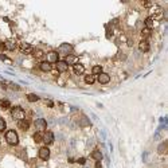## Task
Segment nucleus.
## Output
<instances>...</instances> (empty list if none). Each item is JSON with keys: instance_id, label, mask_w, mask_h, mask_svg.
Here are the masks:
<instances>
[{"instance_id": "1", "label": "nucleus", "mask_w": 168, "mask_h": 168, "mask_svg": "<svg viewBox=\"0 0 168 168\" xmlns=\"http://www.w3.org/2000/svg\"><path fill=\"white\" fill-rule=\"evenodd\" d=\"M5 141H7V144L15 147V145L19 144V136H18V133L14 129H10L5 132Z\"/></svg>"}, {"instance_id": "2", "label": "nucleus", "mask_w": 168, "mask_h": 168, "mask_svg": "<svg viewBox=\"0 0 168 168\" xmlns=\"http://www.w3.org/2000/svg\"><path fill=\"white\" fill-rule=\"evenodd\" d=\"M11 116L14 120L20 121V120L26 119V112H24L23 108H20V106H14L11 109Z\"/></svg>"}, {"instance_id": "3", "label": "nucleus", "mask_w": 168, "mask_h": 168, "mask_svg": "<svg viewBox=\"0 0 168 168\" xmlns=\"http://www.w3.org/2000/svg\"><path fill=\"white\" fill-rule=\"evenodd\" d=\"M71 51H73V46L69 45V43H63V45L59 46V49H58V54L61 55H65V57H67V55L71 54Z\"/></svg>"}, {"instance_id": "4", "label": "nucleus", "mask_w": 168, "mask_h": 168, "mask_svg": "<svg viewBox=\"0 0 168 168\" xmlns=\"http://www.w3.org/2000/svg\"><path fill=\"white\" fill-rule=\"evenodd\" d=\"M34 125H35V128L38 132H46V129H47V121L45 119H36L35 123H34Z\"/></svg>"}, {"instance_id": "5", "label": "nucleus", "mask_w": 168, "mask_h": 168, "mask_svg": "<svg viewBox=\"0 0 168 168\" xmlns=\"http://www.w3.org/2000/svg\"><path fill=\"white\" fill-rule=\"evenodd\" d=\"M46 61H47L50 65L57 63V62L59 61V54H58L57 51H50V52H47V55H46Z\"/></svg>"}, {"instance_id": "6", "label": "nucleus", "mask_w": 168, "mask_h": 168, "mask_svg": "<svg viewBox=\"0 0 168 168\" xmlns=\"http://www.w3.org/2000/svg\"><path fill=\"white\" fill-rule=\"evenodd\" d=\"M163 14H164V11H163V8L161 7H155V8H152V11H151V16L149 18H152V19H161L163 18Z\"/></svg>"}, {"instance_id": "7", "label": "nucleus", "mask_w": 168, "mask_h": 168, "mask_svg": "<svg viewBox=\"0 0 168 168\" xmlns=\"http://www.w3.org/2000/svg\"><path fill=\"white\" fill-rule=\"evenodd\" d=\"M38 156L40 160H49L50 159V149L47 147H42L39 149V152H38Z\"/></svg>"}, {"instance_id": "8", "label": "nucleus", "mask_w": 168, "mask_h": 168, "mask_svg": "<svg viewBox=\"0 0 168 168\" xmlns=\"http://www.w3.org/2000/svg\"><path fill=\"white\" fill-rule=\"evenodd\" d=\"M19 49H20V51L23 52V54H32V51H34V47L30 45V43H20V46H19Z\"/></svg>"}, {"instance_id": "9", "label": "nucleus", "mask_w": 168, "mask_h": 168, "mask_svg": "<svg viewBox=\"0 0 168 168\" xmlns=\"http://www.w3.org/2000/svg\"><path fill=\"white\" fill-rule=\"evenodd\" d=\"M97 81L101 85H106V83H109V81H110V76L106 73H101L99 76H97Z\"/></svg>"}, {"instance_id": "10", "label": "nucleus", "mask_w": 168, "mask_h": 168, "mask_svg": "<svg viewBox=\"0 0 168 168\" xmlns=\"http://www.w3.org/2000/svg\"><path fill=\"white\" fill-rule=\"evenodd\" d=\"M67 69H69V65L65 61H58L57 62V71L58 73H66Z\"/></svg>"}, {"instance_id": "11", "label": "nucleus", "mask_w": 168, "mask_h": 168, "mask_svg": "<svg viewBox=\"0 0 168 168\" xmlns=\"http://www.w3.org/2000/svg\"><path fill=\"white\" fill-rule=\"evenodd\" d=\"M43 143L45 144H52L54 143V133L52 132H45V135H43Z\"/></svg>"}, {"instance_id": "12", "label": "nucleus", "mask_w": 168, "mask_h": 168, "mask_svg": "<svg viewBox=\"0 0 168 168\" xmlns=\"http://www.w3.org/2000/svg\"><path fill=\"white\" fill-rule=\"evenodd\" d=\"M4 45H5V50H10V51H14L18 47V43L14 39H7L4 42Z\"/></svg>"}, {"instance_id": "13", "label": "nucleus", "mask_w": 168, "mask_h": 168, "mask_svg": "<svg viewBox=\"0 0 168 168\" xmlns=\"http://www.w3.org/2000/svg\"><path fill=\"white\" fill-rule=\"evenodd\" d=\"M73 70H74V73H76L77 76H82V74L85 73V66H83L82 63H76L73 66Z\"/></svg>"}, {"instance_id": "14", "label": "nucleus", "mask_w": 168, "mask_h": 168, "mask_svg": "<svg viewBox=\"0 0 168 168\" xmlns=\"http://www.w3.org/2000/svg\"><path fill=\"white\" fill-rule=\"evenodd\" d=\"M139 50H140L141 52H147V51H149V42H148V40L143 39L141 42L139 43Z\"/></svg>"}, {"instance_id": "15", "label": "nucleus", "mask_w": 168, "mask_h": 168, "mask_svg": "<svg viewBox=\"0 0 168 168\" xmlns=\"http://www.w3.org/2000/svg\"><path fill=\"white\" fill-rule=\"evenodd\" d=\"M39 69L42 71H45V73H49V71L52 70V67H51V65H50L47 61H43V62H40V63H39Z\"/></svg>"}, {"instance_id": "16", "label": "nucleus", "mask_w": 168, "mask_h": 168, "mask_svg": "<svg viewBox=\"0 0 168 168\" xmlns=\"http://www.w3.org/2000/svg\"><path fill=\"white\" fill-rule=\"evenodd\" d=\"M18 126H19V129H22V130H29V128H30V121L27 120V119L18 121Z\"/></svg>"}, {"instance_id": "17", "label": "nucleus", "mask_w": 168, "mask_h": 168, "mask_svg": "<svg viewBox=\"0 0 168 168\" xmlns=\"http://www.w3.org/2000/svg\"><path fill=\"white\" fill-rule=\"evenodd\" d=\"M77 61H78V57H76V55H74V54H70V55H67V57H66V59H65V62H66L67 65H73V66H74V65H76V63H78V62H77Z\"/></svg>"}, {"instance_id": "18", "label": "nucleus", "mask_w": 168, "mask_h": 168, "mask_svg": "<svg viewBox=\"0 0 168 168\" xmlns=\"http://www.w3.org/2000/svg\"><path fill=\"white\" fill-rule=\"evenodd\" d=\"M90 156H92V159H94L96 161H101L102 157H104V156H102V153H101V151H98V149H94Z\"/></svg>"}, {"instance_id": "19", "label": "nucleus", "mask_w": 168, "mask_h": 168, "mask_svg": "<svg viewBox=\"0 0 168 168\" xmlns=\"http://www.w3.org/2000/svg\"><path fill=\"white\" fill-rule=\"evenodd\" d=\"M32 55L36 58V59H40V58H43V57H45V52H43L40 49H36V50L34 49V51H32Z\"/></svg>"}, {"instance_id": "20", "label": "nucleus", "mask_w": 168, "mask_h": 168, "mask_svg": "<svg viewBox=\"0 0 168 168\" xmlns=\"http://www.w3.org/2000/svg\"><path fill=\"white\" fill-rule=\"evenodd\" d=\"M151 34H152V30L147 29V27H144V29L141 30V36H143V38H144L145 40H147V38H149V36H151Z\"/></svg>"}, {"instance_id": "21", "label": "nucleus", "mask_w": 168, "mask_h": 168, "mask_svg": "<svg viewBox=\"0 0 168 168\" xmlns=\"http://www.w3.org/2000/svg\"><path fill=\"white\" fill-rule=\"evenodd\" d=\"M167 143H161L160 145H159V148H157V151H159V153H161V155H164V153H167Z\"/></svg>"}, {"instance_id": "22", "label": "nucleus", "mask_w": 168, "mask_h": 168, "mask_svg": "<svg viewBox=\"0 0 168 168\" xmlns=\"http://www.w3.org/2000/svg\"><path fill=\"white\" fill-rule=\"evenodd\" d=\"M101 73H104V71H102V67L99 66V65H97V66H94L92 69V74H93V76H99Z\"/></svg>"}, {"instance_id": "23", "label": "nucleus", "mask_w": 168, "mask_h": 168, "mask_svg": "<svg viewBox=\"0 0 168 168\" xmlns=\"http://www.w3.org/2000/svg\"><path fill=\"white\" fill-rule=\"evenodd\" d=\"M85 82L88 83V85H93V83L96 82V78L93 74H89V76H85Z\"/></svg>"}, {"instance_id": "24", "label": "nucleus", "mask_w": 168, "mask_h": 168, "mask_svg": "<svg viewBox=\"0 0 168 168\" xmlns=\"http://www.w3.org/2000/svg\"><path fill=\"white\" fill-rule=\"evenodd\" d=\"M153 19H152V18H147V19L144 20V24H145V27H147V29H149V30H152V27H153Z\"/></svg>"}, {"instance_id": "25", "label": "nucleus", "mask_w": 168, "mask_h": 168, "mask_svg": "<svg viewBox=\"0 0 168 168\" xmlns=\"http://www.w3.org/2000/svg\"><path fill=\"white\" fill-rule=\"evenodd\" d=\"M34 141L35 143H42L43 141V135L40 132H36L34 133Z\"/></svg>"}, {"instance_id": "26", "label": "nucleus", "mask_w": 168, "mask_h": 168, "mask_svg": "<svg viewBox=\"0 0 168 168\" xmlns=\"http://www.w3.org/2000/svg\"><path fill=\"white\" fill-rule=\"evenodd\" d=\"M27 99L30 102H36V101H39V97L36 94H34V93H30V94H27Z\"/></svg>"}, {"instance_id": "27", "label": "nucleus", "mask_w": 168, "mask_h": 168, "mask_svg": "<svg viewBox=\"0 0 168 168\" xmlns=\"http://www.w3.org/2000/svg\"><path fill=\"white\" fill-rule=\"evenodd\" d=\"M79 125H81V126H88V125H90V121L88 120V117H85V116H82V117H81Z\"/></svg>"}, {"instance_id": "28", "label": "nucleus", "mask_w": 168, "mask_h": 168, "mask_svg": "<svg viewBox=\"0 0 168 168\" xmlns=\"http://www.w3.org/2000/svg\"><path fill=\"white\" fill-rule=\"evenodd\" d=\"M7 85V88L10 86V88L12 89V90H20V86L19 85H16V83H12V82H8V83H5Z\"/></svg>"}, {"instance_id": "29", "label": "nucleus", "mask_w": 168, "mask_h": 168, "mask_svg": "<svg viewBox=\"0 0 168 168\" xmlns=\"http://www.w3.org/2000/svg\"><path fill=\"white\" fill-rule=\"evenodd\" d=\"M0 105H2V108H3V109H8V108L11 106L10 101H7V99H3V101H2V104H0Z\"/></svg>"}, {"instance_id": "30", "label": "nucleus", "mask_w": 168, "mask_h": 168, "mask_svg": "<svg viewBox=\"0 0 168 168\" xmlns=\"http://www.w3.org/2000/svg\"><path fill=\"white\" fill-rule=\"evenodd\" d=\"M5 125H7V124H5L4 119H3V117H0V132H3V130L5 129Z\"/></svg>"}, {"instance_id": "31", "label": "nucleus", "mask_w": 168, "mask_h": 168, "mask_svg": "<svg viewBox=\"0 0 168 168\" xmlns=\"http://www.w3.org/2000/svg\"><path fill=\"white\" fill-rule=\"evenodd\" d=\"M85 159H83V157H81V159H78V160H77V163H78V164H82V166H83V164H85Z\"/></svg>"}, {"instance_id": "32", "label": "nucleus", "mask_w": 168, "mask_h": 168, "mask_svg": "<svg viewBox=\"0 0 168 168\" xmlns=\"http://www.w3.org/2000/svg\"><path fill=\"white\" fill-rule=\"evenodd\" d=\"M5 50V45H4V42H0V51H4Z\"/></svg>"}, {"instance_id": "33", "label": "nucleus", "mask_w": 168, "mask_h": 168, "mask_svg": "<svg viewBox=\"0 0 168 168\" xmlns=\"http://www.w3.org/2000/svg\"><path fill=\"white\" fill-rule=\"evenodd\" d=\"M152 3L151 2H144V7H151Z\"/></svg>"}, {"instance_id": "34", "label": "nucleus", "mask_w": 168, "mask_h": 168, "mask_svg": "<svg viewBox=\"0 0 168 168\" xmlns=\"http://www.w3.org/2000/svg\"><path fill=\"white\" fill-rule=\"evenodd\" d=\"M96 167H97V168H101V163H99V161H97V164H96Z\"/></svg>"}]
</instances>
